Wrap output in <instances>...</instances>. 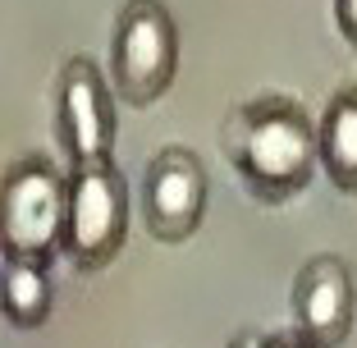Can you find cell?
<instances>
[{
	"mask_svg": "<svg viewBox=\"0 0 357 348\" xmlns=\"http://www.w3.org/2000/svg\"><path fill=\"white\" fill-rule=\"evenodd\" d=\"M69 220V179L42 156H23L5 169V257L51 266L64 252Z\"/></svg>",
	"mask_w": 357,
	"mask_h": 348,
	"instance_id": "cell-3",
	"label": "cell"
},
{
	"mask_svg": "<svg viewBox=\"0 0 357 348\" xmlns=\"http://www.w3.org/2000/svg\"><path fill=\"white\" fill-rule=\"evenodd\" d=\"M275 348H316V344H312V339H303V335H289V339H280Z\"/></svg>",
	"mask_w": 357,
	"mask_h": 348,
	"instance_id": "cell-12",
	"label": "cell"
},
{
	"mask_svg": "<svg viewBox=\"0 0 357 348\" xmlns=\"http://www.w3.org/2000/svg\"><path fill=\"white\" fill-rule=\"evenodd\" d=\"M206 165L183 147H165L147 160L142 215L156 243H188L206 215Z\"/></svg>",
	"mask_w": 357,
	"mask_h": 348,
	"instance_id": "cell-6",
	"label": "cell"
},
{
	"mask_svg": "<svg viewBox=\"0 0 357 348\" xmlns=\"http://www.w3.org/2000/svg\"><path fill=\"white\" fill-rule=\"evenodd\" d=\"M225 156L257 202L307 192L321 169V133L294 96H252L225 119Z\"/></svg>",
	"mask_w": 357,
	"mask_h": 348,
	"instance_id": "cell-1",
	"label": "cell"
},
{
	"mask_svg": "<svg viewBox=\"0 0 357 348\" xmlns=\"http://www.w3.org/2000/svg\"><path fill=\"white\" fill-rule=\"evenodd\" d=\"M357 285L344 257H312L294 280V317L298 335L316 348H339L353 330Z\"/></svg>",
	"mask_w": 357,
	"mask_h": 348,
	"instance_id": "cell-7",
	"label": "cell"
},
{
	"mask_svg": "<svg viewBox=\"0 0 357 348\" xmlns=\"http://www.w3.org/2000/svg\"><path fill=\"white\" fill-rule=\"evenodd\" d=\"M178 69V28L160 0H128L110 42V87L124 106H151Z\"/></svg>",
	"mask_w": 357,
	"mask_h": 348,
	"instance_id": "cell-2",
	"label": "cell"
},
{
	"mask_svg": "<svg viewBox=\"0 0 357 348\" xmlns=\"http://www.w3.org/2000/svg\"><path fill=\"white\" fill-rule=\"evenodd\" d=\"M115 87L96 69L87 55L60 69V87H55V133L74 169L87 165H115Z\"/></svg>",
	"mask_w": 357,
	"mask_h": 348,
	"instance_id": "cell-5",
	"label": "cell"
},
{
	"mask_svg": "<svg viewBox=\"0 0 357 348\" xmlns=\"http://www.w3.org/2000/svg\"><path fill=\"white\" fill-rule=\"evenodd\" d=\"M280 339H271V335H261V330H238V335L229 339V348H275Z\"/></svg>",
	"mask_w": 357,
	"mask_h": 348,
	"instance_id": "cell-11",
	"label": "cell"
},
{
	"mask_svg": "<svg viewBox=\"0 0 357 348\" xmlns=\"http://www.w3.org/2000/svg\"><path fill=\"white\" fill-rule=\"evenodd\" d=\"M51 303H55L51 266L28 262V257H5V271H0V312H5V321L19 330H37L51 317Z\"/></svg>",
	"mask_w": 357,
	"mask_h": 348,
	"instance_id": "cell-9",
	"label": "cell"
},
{
	"mask_svg": "<svg viewBox=\"0 0 357 348\" xmlns=\"http://www.w3.org/2000/svg\"><path fill=\"white\" fill-rule=\"evenodd\" d=\"M321 133V169L339 192H357V87L330 96L326 115L316 124Z\"/></svg>",
	"mask_w": 357,
	"mask_h": 348,
	"instance_id": "cell-8",
	"label": "cell"
},
{
	"mask_svg": "<svg viewBox=\"0 0 357 348\" xmlns=\"http://www.w3.org/2000/svg\"><path fill=\"white\" fill-rule=\"evenodd\" d=\"M335 23L344 32V42L357 51V0H335Z\"/></svg>",
	"mask_w": 357,
	"mask_h": 348,
	"instance_id": "cell-10",
	"label": "cell"
},
{
	"mask_svg": "<svg viewBox=\"0 0 357 348\" xmlns=\"http://www.w3.org/2000/svg\"><path fill=\"white\" fill-rule=\"evenodd\" d=\"M128 239V183L115 165L69 169V220L64 252L78 271H101Z\"/></svg>",
	"mask_w": 357,
	"mask_h": 348,
	"instance_id": "cell-4",
	"label": "cell"
}]
</instances>
